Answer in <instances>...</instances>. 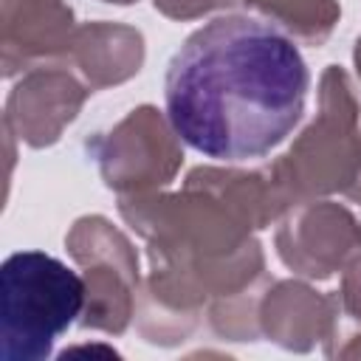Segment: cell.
<instances>
[{"mask_svg": "<svg viewBox=\"0 0 361 361\" xmlns=\"http://www.w3.org/2000/svg\"><path fill=\"white\" fill-rule=\"evenodd\" d=\"M310 73L293 39L257 17H217L169 59L166 118L214 161L262 158L299 124Z\"/></svg>", "mask_w": 361, "mask_h": 361, "instance_id": "6da1fadb", "label": "cell"}, {"mask_svg": "<svg viewBox=\"0 0 361 361\" xmlns=\"http://www.w3.org/2000/svg\"><path fill=\"white\" fill-rule=\"evenodd\" d=\"M3 361H39L85 310V279L45 251H17L0 265Z\"/></svg>", "mask_w": 361, "mask_h": 361, "instance_id": "7a4b0ae2", "label": "cell"}, {"mask_svg": "<svg viewBox=\"0 0 361 361\" xmlns=\"http://www.w3.org/2000/svg\"><path fill=\"white\" fill-rule=\"evenodd\" d=\"M276 192L288 203L310 195L350 192L361 178L358 104L341 68H327L319 90V116L296 144L268 169Z\"/></svg>", "mask_w": 361, "mask_h": 361, "instance_id": "3957f363", "label": "cell"}, {"mask_svg": "<svg viewBox=\"0 0 361 361\" xmlns=\"http://www.w3.org/2000/svg\"><path fill=\"white\" fill-rule=\"evenodd\" d=\"M68 254L82 265L85 279V310L79 324L104 333H124L135 313L138 288V257L130 240L99 214L73 223Z\"/></svg>", "mask_w": 361, "mask_h": 361, "instance_id": "277c9868", "label": "cell"}, {"mask_svg": "<svg viewBox=\"0 0 361 361\" xmlns=\"http://www.w3.org/2000/svg\"><path fill=\"white\" fill-rule=\"evenodd\" d=\"M87 149L96 155L104 183L121 192V197L147 195L169 183L183 161L169 118L164 121L149 104L135 107Z\"/></svg>", "mask_w": 361, "mask_h": 361, "instance_id": "5b68a950", "label": "cell"}, {"mask_svg": "<svg viewBox=\"0 0 361 361\" xmlns=\"http://www.w3.org/2000/svg\"><path fill=\"white\" fill-rule=\"evenodd\" d=\"M279 257L288 268L324 279L361 248L358 220L338 203H299L276 234Z\"/></svg>", "mask_w": 361, "mask_h": 361, "instance_id": "8992f818", "label": "cell"}, {"mask_svg": "<svg viewBox=\"0 0 361 361\" xmlns=\"http://www.w3.org/2000/svg\"><path fill=\"white\" fill-rule=\"evenodd\" d=\"M87 93V85H82L65 65L45 62L25 71L11 87L3 124L28 147H48L76 118Z\"/></svg>", "mask_w": 361, "mask_h": 361, "instance_id": "52a82bcc", "label": "cell"}, {"mask_svg": "<svg viewBox=\"0 0 361 361\" xmlns=\"http://www.w3.org/2000/svg\"><path fill=\"white\" fill-rule=\"evenodd\" d=\"M73 31V11L62 0H0L3 76L65 59Z\"/></svg>", "mask_w": 361, "mask_h": 361, "instance_id": "ba28073f", "label": "cell"}, {"mask_svg": "<svg viewBox=\"0 0 361 361\" xmlns=\"http://www.w3.org/2000/svg\"><path fill=\"white\" fill-rule=\"evenodd\" d=\"M338 296H319L307 285L279 282L259 299L262 330L288 350H310L333 336Z\"/></svg>", "mask_w": 361, "mask_h": 361, "instance_id": "9c48e42d", "label": "cell"}, {"mask_svg": "<svg viewBox=\"0 0 361 361\" xmlns=\"http://www.w3.org/2000/svg\"><path fill=\"white\" fill-rule=\"evenodd\" d=\"M144 39L135 28L116 23H87L73 31L65 62L79 71L90 90L118 85L138 73Z\"/></svg>", "mask_w": 361, "mask_h": 361, "instance_id": "30bf717a", "label": "cell"}, {"mask_svg": "<svg viewBox=\"0 0 361 361\" xmlns=\"http://www.w3.org/2000/svg\"><path fill=\"white\" fill-rule=\"evenodd\" d=\"M245 3L259 14H265L271 23H276L282 31L305 42H322L338 20L336 0H245Z\"/></svg>", "mask_w": 361, "mask_h": 361, "instance_id": "8fae6325", "label": "cell"}, {"mask_svg": "<svg viewBox=\"0 0 361 361\" xmlns=\"http://www.w3.org/2000/svg\"><path fill=\"white\" fill-rule=\"evenodd\" d=\"M231 0H155V8H161L166 17H178V20H189L197 14H206L212 8L228 6Z\"/></svg>", "mask_w": 361, "mask_h": 361, "instance_id": "7c38bea8", "label": "cell"}, {"mask_svg": "<svg viewBox=\"0 0 361 361\" xmlns=\"http://www.w3.org/2000/svg\"><path fill=\"white\" fill-rule=\"evenodd\" d=\"M338 302H341V307L353 319H361V259H355L347 268L344 285H341V293H338Z\"/></svg>", "mask_w": 361, "mask_h": 361, "instance_id": "4fadbf2b", "label": "cell"}, {"mask_svg": "<svg viewBox=\"0 0 361 361\" xmlns=\"http://www.w3.org/2000/svg\"><path fill=\"white\" fill-rule=\"evenodd\" d=\"M355 65H358V73H361V37L355 42Z\"/></svg>", "mask_w": 361, "mask_h": 361, "instance_id": "5bb4252c", "label": "cell"}, {"mask_svg": "<svg viewBox=\"0 0 361 361\" xmlns=\"http://www.w3.org/2000/svg\"><path fill=\"white\" fill-rule=\"evenodd\" d=\"M350 195H353L355 200H361V178H358V183H355V186L350 189Z\"/></svg>", "mask_w": 361, "mask_h": 361, "instance_id": "9a60e30c", "label": "cell"}, {"mask_svg": "<svg viewBox=\"0 0 361 361\" xmlns=\"http://www.w3.org/2000/svg\"><path fill=\"white\" fill-rule=\"evenodd\" d=\"M107 3H133V0H107Z\"/></svg>", "mask_w": 361, "mask_h": 361, "instance_id": "2e32d148", "label": "cell"}]
</instances>
